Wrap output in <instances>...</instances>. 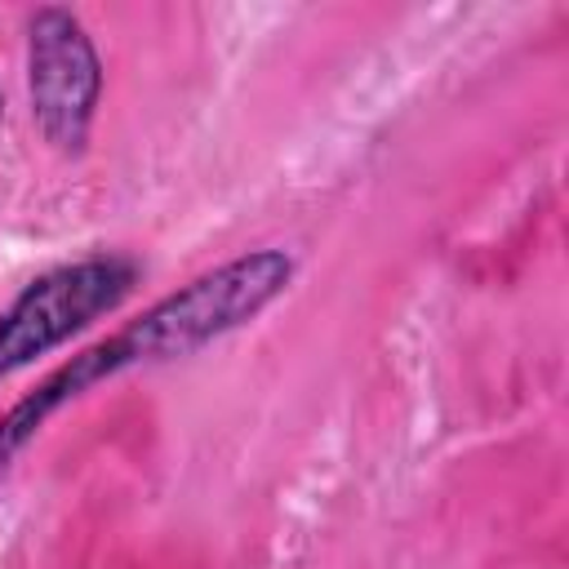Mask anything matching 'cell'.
I'll list each match as a JSON object with an SVG mask.
<instances>
[{
    "label": "cell",
    "mask_w": 569,
    "mask_h": 569,
    "mask_svg": "<svg viewBox=\"0 0 569 569\" xmlns=\"http://www.w3.org/2000/svg\"><path fill=\"white\" fill-rule=\"evenodd\" d=\"M293 280V258L284 249H249L231 262H218L213 271H200L182 289L151 302L142 316L124 320L116 333L89 342L71 360H62L44 382H36L13 409L0 413V476L13 467V458L36 440V431L71 400L93 391L98 382L138 369V365H164L182 360L222 333L249 325L258 311H267Z\"/></svg>",
    "instance_id": "obj_1"
},
{
    "label": "cell",
    "mask_w": 569,
    "mask_h": 569,
    "mask_svg": "<svg viewBox=\"0 0 569 569\" xmlns=\"http://www.w3.org/2000/svg\"><path fill=\"white\" fill-rule=\"evenodd\" d=\"M133 280H138V262L120 253L80 258V262L36 276L0 311V378L27 369L44 351L62 347L71 333L89 329L111 307H120Z\"/></svg>",
    "instance_id": "obj_2"
},
{
    "label": "cell",
    "mask_w": 569,
    "mask_h": 569,
    "mask_svg": "<svg viewBox=\"0 0 569 569\" xmlns=\"http://www.w3.org/2000/svg\"><path fill=\"white\" fill-rule=\"evenodd\" d=\"M31 116L58 156H80L102 98V58L71 9H36L27 22Z\"/></svg>",
    "instance_id": "obj_3"
}]
</instances>
